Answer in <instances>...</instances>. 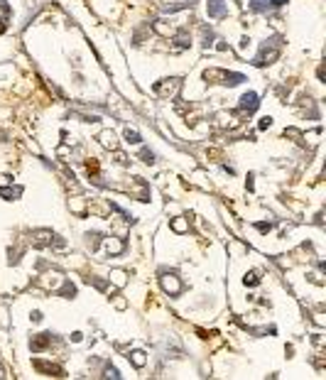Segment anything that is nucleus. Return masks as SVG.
<instances>
[{"instance_id": "f257e3e1", "label": "nucleus", "mask_w": 326, "mask_h": 380, "mask_svg": "<svg viewBox=\"0 0 326 380\" xmlns=\"http://www.w3.org/2000/svg\"><path fill=\"white\" fill-rule=\"evenodd\" d=\"M267 44L260 47V52H258V57H255V64H272L277 54H280V49H282V39L280 37H272V39H265Z\"/></svg>"}, {"instance_id": "f03ea898", "label": "nucleus", "mask_w": 326, "mask_h": 380, "mask_svg": "<svg viewBox=\"0 0 326 380\" xmlns=\"http://www.w3.org/2000/svg\"><path fill=\"white\" fill-rule=\"evenodd\" d=\"M208 81H213V79H221L218 84H231V86H236V84H240V81H245V76L243 74H233V71H221V69H211V71H206L204 74Z\"/></svg>"}, {"instance_id": "7ed1b4c3", "label": "nucleus", "mask_w": 326, "mask_h": 380, "mask_svg": "<svg viewBox=\"0 0 326 380\" xmlns=\"http://www.w3.org/2000/svg\"><path fill=\"white\" fill-rule=\"evenodd\" d=\"M206 12H208V17H213V20L226 17V15H228V5H226L223 0H208V2H206Z\"/></svg>"}, {"instance_id": "20e7f679", "label": "nucleus", "mask_w": 326, "mask_h": 380, "mask_svg": "<svg viewBox=\"0 0 326 380\" xmlns=\"http://www.w3.org/2000/svg\"><path fill=\"white\" fill-rule=\"evenodd\" d=\"M287 0H250V7L255 10V12H263L267 7H280V5H285Z\"/></svg>"}, {"instance_id": "39448f33", "label": "nucleus", "mask_w": 326, "mask_h": 380, "mask_svg": "<svg viewBox=\"0 0 326 380\" xmlns=\"http://www.w3.org/2000/svg\"><path fill=\"white\" fill-rule=\"evenodd\" d=\"M162 287H164V292H169V294L181 292V282H179L174 275H164V277H162Z\"/></svg>"}, {"instance_id": "423d86ee", "label": "nucleus", "mask_w": 326, "mask_h": 380, "mask_svg": "<svg viewBox=\"0 0 326 380\" xmlns=\"http://www.w3.org/2000/svg\"><path fill=\"white\" fill-rule=\"evenodd\" d=\"M258 103H260V101H258V93H245V96L240 98V108L248 111V113H253V111L258 108Z\"/></svg>"}, {"instance_id": "0eeeda50", "label": "nucleus", "mask_w": 326, "mask_h": 380, "mask_svg": "<svg viewBox=\"0 0 326 380\" xmlns=\"http://www.w3.org/2000/svg\"><path fill=\"white\" fill-rule=\"evenodd\" d=\"M49 341H52V334H39L37 339H32V351H44L49 346Z\"/></svg>"}, {"instance_id": "6e6552de", "label": "nucleus", "mask_w": 326, "mask_h": 380, "mask_svg": "<svg viewBox=\"0 0 326 380\" xmlns=\"http://www.w3.org/2000/svg\"><path fill=\"white\" fill-rule=\"evenodd\" d=\"M34 368H37V371H44V373H54L57 378L64 376V371H61L59 366H52V363H44V361H34Z\"/></svg>"}, {"instance_id": "1a4fd4ad", "label": "nucleus", "mask_w": 326, "mask_h": 380, "mask_svg": "<svg viewBox=\"0 0 326 380\" xmlns=\"http://www.w3.org/2000/svg\"><path fill=\"white\" fill-rule=\"evenodd\" d=\"M133 363H135L138 368H143V366H145V353H143V351H135V353H133Z\"/></svg>"}, {"instance_id": "9d476101", "label": "nucleus", "mask_w": 326, "mask_h": 380, "mask_svg": "<svg viewBox=\"0 0 326 380\" xmlns=\"http://www.w3.org/2000/svg\"><path fill=\"white\" fill-rule=\"evenodd\" d=\"M111 277H113V282H116V285H125V275H123L120 270H116V272H113Z\"/></svg>"}, {"instance_id": "9b49d317", "label": "nucleus", "mask_w": 326, "mask_h": 380, "mask_svg": "<svg viewBox=\"0 0 326 380\" xmlns=\"http://www.w3.org/2000/svg\"><path fill=\"white\" fill-rule=\"evenodd\" d=\"M125 135H128V140H130V143H140V135H138V133H130V130H128Z\"/></svg>"}, {"instance_id": "f8f14e48", "label": "nucleus", "mask_w": 326, "mask_h": 380, "mask_svg": "<svg viewBox=\"0 0 326 380\" xmlns=\"http://www.w3.org/2000/svg\"><path fill=\"white\" fill-rule=\"evenodd\" d=\"M106 376H108V378H120V376H118V371H116V368H111V366L106 368Z\"/></svg>"}, {"instance_id": "ddd939ff", "label": "nucleus", "mask_w": 326, "mask_h": 380, "mask_svg": "<svg viewBox=\"0 0 326 380\" xmlns=\"http://www.w3.org/2000/svg\"><path fill=\"white\" fill-rule=\"evenodd\" d=\"M64 294H74L76 290H74V285H64V290H61Z\"/></svg>"}, {"instance_id": "4468645a", "label": "nucleus", "mask_w": 326, "mask_h": 380, "mask_svg": "<svg viewBox=\"0 0 326 380\" xmlns=\"http://www.w3.org/2000/svg\"><path fill=\"white\" fill-rule=\"evenodd\" d=\"M245 285H258V277H255V275H250V277H245Z\"/></svg>"}, {"instance_id": "2eb2a0df", "label": "nucleus", "mask_w": 326, "mask_h": 380, "mask_svg": "<svg viewBox=\"0 0 326 380\" xmlns=\"http://www.w3.org/2000/svg\"><path fill=\"white\" fill-rule=\"evenodd\" d=\"M143 157H145V162H155V157H152V152H148V150L143 152Z\"/></svg>"}, {"instance_id": "dca6fc26", "label": "nucleus", "mask_w": 326, "mask_h": 380, "mask_svg": "<svg viewBox=\"0 0 326 380\" xmlns=\"http://www.w3.org/2000/svg\"><path fill=\"white\" fill-rule=\"evenodd\" d=\"M186 226H184V221H174V231H184Z\"/></svg>"}]
</instances>
